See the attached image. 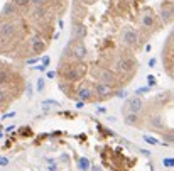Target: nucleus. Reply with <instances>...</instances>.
Instances as JSON below:
<instances>
[{"label":"nucleus","mask_w":174,"mask_h":171,"mask_svg":"<svg viewBox=\"0 0 174 171\" xmlns=\"http://www.w3.org/2000/svg\"><path fill=\"white\" fill-rule=\"evenodd\" d=\"M71 0H7L0 9V58L37 60L51 48Z\"/></svg>","instance_id":"obj_1"},{"label":"nucleus","mask_w":174,"mask_h":171,"mask_svg":"<svg viewBox=\"0 0 174 171\" xmlns=\"http://www.w3.org/2000/svg\"><path fill=\"white\" fill-rule=\"evenodd\" d=\"M26 91L22 66L0 58V115L7 112Z\"/></svg>","instance_id":"obj_2"},{"label":"nucleus","mask_w":174,"mask_h":171,"mask_svg":"<svg viewBox=\"0 0 174 171\" xmlns=\"http://www.w3.org/2000/svg\"><path fill=\"white\" fill-rule=\"evenodd\" d=\"M164 164H166V166H174V159H166Z\"/></svg>","instance_id":"obj_3"}]
</instances>
